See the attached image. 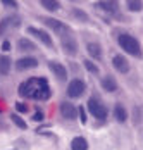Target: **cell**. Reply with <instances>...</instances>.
<instances>
[{
    "mask_svg": "<svg viewBox=\"0 0 143 150\" xmlns=\"http://www.w3.org/2000/svg\"><path fill=\"white\" fill-rule=\"evenodd\" d=\"M19 97L26 100H36V102H47L52 97V90L48 85V79L43 76H31L24 79L19 88H17Z\"/></svg>",
    "mask_w": 143,
    "mask_h": 150,
    "instance_id": "1",
    "label": "cell"
},
{
    "mask_svg": "<svg viewBox=\"0 0 143 150\" xmlns=\"http://www.w3.org/2000/svg\"><path fill=\"white\" fill-rule=\"evenodd\" d=\"M117 45H119V48L124 54H128L131 57H136V59H142L143 57V50H142V45H140L138 38H135L129 33H119L117 35Z\"/></svg>",
    "mask_w": 143,
    "mask_h": 150,
    "instance_id": "2",
    "label": "cell"
},
{
    "mask_svg": "<svg viewBox=\"0 0 143 150\" xmlns=\"http://www.w3.org/2000/svg\"><path fill=\"white\" fill-rule=\"evenodd\" d=\"M86 110H88L97 121H100V122H105L107 117H109V109H107V105L103 104L98 97H90V98H88V102H86Z\"/></svg>",
    "mask_w": 143,
    "mask_h": 150,
    "instance_id": "3",
    "label": "cell"
},
{
    "mask_svg": "<svg viewBox=\"0 0 143 150\" xmlns=\"http://www.w3.org/2000/svg\"><path fill=\"white\" fill-rule=\"evenodd\" d=\"M85 91H86L85 79H81V78H72L71 81H69V85H67L66 95H67L69 98H79Z\"/></svg>",
    "mask_w": 143,
    "mask_h": 150,
    "instance_id": "4",
    "label": "cell"
},
{
    "mask_svg": "<svg viewBox=\"0 0 143 150\" xmlns=\"http://www.w3.org/2000/svg\"><path fill=\"white\" fill-rule=\"evenodd\" d=\"M26 31H28V35L35 36L36 40H40L45 47L54 48V40H52L50 33H47V31L42 30V28H36V26H28V28H26Z\"/></svg>",
    "mask_w": 143,
    "mask_h": 150,
    "instance_id": "5",
    "label": "cell"
},
{
    "mask_svg": "<svg viewBox=\"0 0 143 150\" xmlns=\"http://www.w3.org/2000/svg\"><path fill=\"white\" fill-rule=\"evenodd\" d=\"M48 69H50L52 74L57 78V81H60V83L67 81V67L62 62H59V60H48Z\"/></svg>",
    "mask_w": 143,
    "mask_h": 150,
    "instance_id": "6",
    "label": "cell"
},
{
    "mask_svg": "<svg viewBox=\"0 0 143 150\" xmlns=\"http://www.w3.org/2000/svg\"><path fill=\"white\" fill-rule=\"evenodd\" d=\"M42 23L45 26H48L52 31H55L57 35H66V33H69V26H67L64 21H59L55 17H43Z\"/></svg>",
    "mask_w": 143,
    "mask_h": 150,
    "instance_id": "7",
    "label": "cell"
},
{
    "mask_svg": "<svg viewBox=\"0 0 143 150\" xmlns=\"http://www.w3.org/2000/svg\"><path fill=\"white\" fill-rule=\"evenodd\" d=\"M60 47H62L64 54L69 55V57L78 55V52H79V45H78L76 38H72V36H62L60 38Z\"/></svg>",
    "mask_w": 143,
    "mask_h": 150,
    "instance_id": "8",
    "label": "cell"
},
{
    "mask_svg": "<svg viewBox=\"0 0 143 150\" xmlns=\"http://www.w3.org/2000/svg\"><path fill=\"white\" fill-rule=\"evenodd\" d=\"M14 67H16V71H19V73L35 69V67H38V59L33 57V55H24V57H21V59L16 60Z\"/></svg>",
    "mask_w": 143,
    "mask_h": 150,
    "instance_id": "9",
    "label": "cell"
},
{
    "mask_svg": "<svg viewBox=\"0 0 143 150\" xmlns=\"http://www.w3.org/2000/svg\"><path fill=\"white\" fill-rule=\"evenodd\" d=\"M59 110H60V116H62L64 119L74 121L78 117V107L74 104H71L69 100H66V102H62V104L59 105Z\"/></svg>",
    "mask_w": 143,
    "mask_h": 150,
    "instance_id": "10",
    "label": "cell"
},
{
    "mask_svg": "<svg viewBox=\"0 0 143 150\" xmlns=\"http://www.w3.org/2000/svg\"><path fill=\"white\" fill-rule=\"evenodd\" d=\"M112 67H114L117 73H121V74H128L129 69H131V64H129V60L124 55L117 54V55L112 57Z\"/></svg>",
    "mask_w": 143,
    "mask_h": 150,
    "instance_id": "11",
    "label": "cell"
},
{
    "mask_svg": "<svg viewBox=\"0 0 143 150\" xmlns=\"http://www.w3.org/2000/svg\"><path fill=\"white\" fill-rule=\"evenodd\" d=\"M86 54L95 60H100L103 57V47L98 42H88L86 43Z\"/></svg>",
    "mask_w": 143,
    "mask_h": 150,
    "instance_id": "12",
    "label": "cell"
},
{
    "mask_svg": "<svg viewBox=\"0 0 143 150\" xmlns=\"http://www.w3.org/2000/svg\"><path fill=\"white\" fill-rule=\"evenodd\" d=\"M100 86L103 91H107V93H114V91L119 90V85H117V79H115L114 76L107 74L103 76L100 79Z\"/></svg>",
    "mask_w": 143,
    "mask_h": 150,
    "instance_id": "13",
    "label": "cell"
},
{
    "mask_svg": "<svg viewBox=\"0 0 143 150\" xmlns=\"http://www.w3.org/2000/svg\"><path fill=\"white\" fill-rule=\"evenodd\" d=\"M95 7H98V9L103 11V12L112 14V16L121 12V5H119V2H115V0H112V2H97Z\"/></svg>",
    "mask_w": 143,
    "mask_h": 150,
    "instance_id": "14",
    "label": "cell"
},
{
    "mask_svg": "<svg viewBox=\"0 0 143 150\" xmlns=\"http://www.w3.org/2000/svg\"><path fill=\"white\" fill-rule=\"evenodd\" d=\"M112 116H114V119L117 121V122H121V124H124L126 121H128L129 114L128 110H126V107L122 104H115L114 109H112Z\"/></svg>",
    "mask_w": 143,
    "mask_h": 150,
    "instance_id": "15",
    "label": "cell"
},
{
    "mask_svg": "<svg viewBox=\"0 0 143 150\" xmlns=\"http://www.w3.org/2000/svg\"><path fill=\"white\" fill-rule=\"evenodd\" d=\"M17 50H21V52H36L38 45L33 40H28V38L23 36V38L17 40Z\"/></svg>",
    "mask_w": 143,
    "mask_h": 150,
    "instance_id": "16",
    "label": "cell"
},
{
    "mask_svg": "<svg viewBox=\"0 0 143 150\" xmlns=\"http://www.w3.org/2000/svg\"><path fill=\"white\" fill-rule=\"evenodd\" d=\"M71 150H90V143L85 136H74L71 140Z\"/></svg>",
    "mask_w": 143,
    "mask_h": 150,
    "instance_id": "17",
    "label": "cell"
},
{
    "mask_svg": "<svg viewBox=\"0 0 143 150\" xmlns=\"http://www.w3.org/2000/svg\"><path fill=\"white\" fill-rule=\"evenodd\" d=\"M12 69V59L9 55H0V74L2 76H7Z\"/></svg>",
    "mask_w": 143,
    "mask_h": 150,
    "instance_id": "18",
    "label": "cell"
},
{
    "mask_svg": "<svg viewBox=\"0 0 143 150\" xmlns=\"http://www.w3.org/2000/svg\"><path fill=\"white\" fill-rule=\"evenodd\" d=\"M71 16L76 21H79V23H90V16L86 14L83 9H78V7L71 9Z\"/></svg>",
    "mask_w": 143,
    "mask_h": 150,
    "instance_id": "19",
    "label": "cell"
},
{
    "mask_svg": "<svg viewBox=\"0 0 143 150\" xmlns=\"http://www.w3.org/2000/svg\"><path fill=\"white\" fill-rule=\"evenodd\" d=\"M40 5H42L43 9H47L48 12H57L59 9L62 7V4L60 2H55V0H42Z\"/></svg>",
    "mask_w": 143,
    "mask_h": 150,
    "instance_id": "20",
    "label": "cell"
},
{
    "mask_svg": "<svg viewBox=\"0 0 143 150\" xmlns=\"http://www.w3.org/2000/svg\"><path fill=\"white\" fill-rule=\"evenodd\" d=\"M11 121L14 122V126H17L19 129H23V131H24V129H28V122H26V121L23 119V117H21L19 114L12 112V114H11Z\"/></svg>",
    "mask_w": 143,
    "mask_h": 150,
    "instance_id": "21",
    "label": "cell"
},
{
    "mask_svg": "<svg viewBox=\"0 0 143 150\" xmlns=\"http://www.w3.org/2000/svg\"><path fill=\"white\" fill-rule=\"evenodd\" d=\"M126 7H128L129 12H142L143 2H140V0H129V2H126Z\"/></svg>",
    "mask_w": 143,
    "mask_h": 150,
    "instance_id": "22",
    "label": "cell"
},
{
    "mask_svg": "<svg viewBox=\"0 0 143 150\" xmlns=\"http://www.w3.org/2000/svg\"><path fill=\"white\" fill-rule=\"evenodd\" d=\"M83 66L86 67V71H88V73H91V74H98V73H100V67H98L93 60H90V59L83 60Z\"/></svg>",
    "mask_w": 143,
    "mask_h": 150,
    "instance_id": "23",
    "label": "cell"
},
{
    "mask_svg": "<svg viewBox=\"0 0 143 150\" xmlns=\"http://www.w3.org/2000/svg\"><path fill=\"white\" fill-rule=\"evenodd\" d=\"M4 21H5V24H7V26H14V28H19V26H21V23H23V21H21V17H19L17 14L7 16Z\"/></svg>",
    "mask_w": 143,
    "mask_h": 150,
    "instance_id": "24",
    "label": "cell"
},
{
    "mask_svg": "<svg viewBox=\"0 0 143 150\" xmlns=\"http://www.w3.org/2000/svg\"><path fill=\"white\" fill-rule=\"evenodd\" d=\"M16 110L19 112V114H26L29 110V107H28V104H23V102H16Z\"/></svg>",
    "mask_w": 143,
    "mask_h": 150,
    "instance_id": "25",
    "label": "cell"
},
{
    "mask_svg": "<svg viewBox=\"0 0 143 150\" xmlns=\"http://www.w3.org/2000/svg\"><path fill=\"white\" fill-rule=\"evenodd\" d=\"M2 5H4V7H9V9H17V7H19V4H17V2H12V0H2Z\"/></svg>",
    "mask_w": 143,
    "mask_h": 150,
    "instance_id": "26",
    "label": "cell"
},
{
    "mask_svg": "<svg viewBox=\"0 0 143 150\" xmlns=\"http://www.w3.org/2000/svg\"><path fill=\"white\" fill-rule=\"evenodd\" d=\"M78 116H79L81 122L85 124L86 122V107H78Z\"/></svg>",
    "mask_w": 143,
    "mask_h": 150,
    "instance_id": "27",
    "label": "cell"
},
{
    "mask_svg": "<svg viewBox=\"0 0 143 150\" xmlns=\"http://www.w3.org/2000/svg\"><path fill=\"white\" fill-rule=\"evenodd\" d=\"M43 117H45V114L42 112V109H38V110H36V112L33 114V119L38 121V122H40V121H43Z\"/></svg>",
    "mask_w": 143,
    "mask_h": 150,
    "instance_id": "28",
    "label": "cell"
},
{
    "mask_svg": "<svg viewBox=\"0 0 143 150\" xmlns=\"http://www.w3.org/2000/svg\"><path fill=\"white\" fill-rule=\"evenodd\" d=\"M2 50H4V52H9V50H11V42L5 40V42L2 43Z\"/></svg>",
    "mask_w": 143,
    "mask_h": 150,
    "instance_id": "29",
    "label": "cell"
},
{
    "mask_svg": "<svg viewBox=\"0 0 143 150\" xmlns=\"http://www.w3.org/2000/svg\"><path fill=\"white\" fill-rule=\"evenodd\" d=\"M14 150H16V149H14Z\"/></svg>",
    "mask_w": 143,
    "mask_h": 150,
    "instance_id": "30",
    "label": "cell"
}]
</instances>
